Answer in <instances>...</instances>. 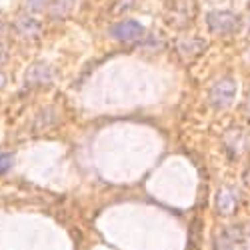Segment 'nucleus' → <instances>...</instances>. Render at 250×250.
<instances>
[{
    "instance_id": "3",
    "label": "nucleus",
    "mask_w": 250,
    "mask_h": 250,
    "mask_svg": "<svg viewBox=\"0 0 250 250\" xmlns=\"http://www.w3.org/2000/svg\"><path fill=\"white\" fill-rule=\"evenodd\" d=\"M110 34L120 40V42H136L144 36V28L136 22V20H122V22L114 24L110 28Z\"/></svg>"
},
{
    "instance_id": "2",
    "label": "nucleus",
    "mask_w": 250,
    "mask_h": 250,
    "mask_svg": "<svg viewBox=\"0 0 250 250\" xmlns=\"http://www.w3.org/2000/svg\"><path fill=\"white\" fill-rule=\"evenodd\" d=\"M206 24L216 34H232L240 26V18L234 12L220 10V12H210L206 16Z\"/></svg>"
},
{
    "instance_id": "1",
    "label": "nucleus",
    "mask_w": 250,
    "mask_h": 250,
    "mask_svg": "<svg viewBox=\"0 0 250 250\" xmlns=\"http://www.w3.org/2000/svg\"><path fill=\"white\" fill-rule=\"evenodd\" d=\"M236 96L234 78H220L210 90V104L214 108H228Z\"/></svg>"
},
{
    "instance_id": "5",
    "label": "nucleus",
    "mask_w": 250,
    "mask_h": 250,
    "mask_svg": "<svg viewBox=\"0 0 250 250\" xmlns=\"http://www.w3.org/2000/svg\"><path fill=\"white\" fill-rule=\"evenodd\" d=\"M204 46H206L204 40H198V38H186V40H180V42H178V52L182 54V58L190 60V58H194L196 54H200V52L204 50Z\"/></svg>"
},
{
    "instance_id": "8",
    "label": "nucleus",
    "mask_w": 250,
    "mask_h": 250,
    "mask_svg": "<svg viewBox=\"0 0 250 250\" xmlns=\"http://www.w3.org/2000/svg\"><path fill=\"white\" fill-rule=\"evenodd\" d=\"M12 164V156L10 154H0V174L6 172Z\"/></svg>"
},
{
    "instance_id": "4",
    "label": "nucleus",
    "mask_w": 250,
    "mask_h": 250,
    "mask_svg": "<svg viewBox=\"0 0 250 250\" xmlns=\"http://www.w3.org/2000/svg\"><path fill=\"white\" fill-rule=\"evenodd\" d=\"M216 206H218L220 214H232L234 208L238 206V194L234 190H230V188L220 190V194L216 198Z\"/></svg>"
},
{
    "instance_id": "7",
    "label": "nucleus",
    "mask_w": 250,
    "mask_h": 250,
    "mask_svg": "<svg viewBox=\"0 0 250 250\" xmlns=\"http://www.w3.org/2000/svg\"><path fill=\"white\" fill-rule=\"evenodd\" d=\"M18 30L22 32V34H26V36H36L38 34V30H40V26L34 22V20L30 18V16H22L18 20Z\"/></svg>"
},
{
    "instance_id": "10",
    "label": "nucleus",
    "mask_w": 250,
    "mask_h": 250,
    "mask_svg": "<svg viewBox=\"0 0 250 250\" xmlns=\"http://www.w3.org/2000/svg\"><path fill=\"white\" fill-rule=\"evenodd\" d=\"M28 4L32 6V8H40L44 4V0H28Z\"/></svg>"
},
{
    "instance_id": "9",
    "label": "nucleus",
    "mask_w": 250,
    "mask_h": 250,
    "mask_svg": "<svg viewBox=\"0 0 250 250\" xmlns=\"http://www.w3.org/2000/svg\"><path fill=\"white\" fill-rule=\"evenodd\" d=\"M214 250H232V242L228 240L226 236H220L218 240H216V248Z\"/></svg>"
},
{
    "instance_id": "6",
    "label": "nucleus",
    "mask_w": 250,
    "mask_h": 250,
    "mask_svg": "<svg viewBox=\"0 0 250 250\" xmlns=\"http://www.w3.org/2000/svg\"><path fill=\"white\" fill-rule=\"evenodd\" d=\"M50 78H52V70L48 66H42V64L32 66L30 72H28L30 84H44V82H50Z\"/></svg>"
}]
</instances>
